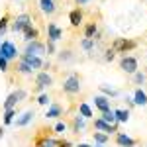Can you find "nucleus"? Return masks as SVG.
<instances>
[{
  "label": "nucleus",
  "instance_id": "nucleus-1",
  "mask_svg": "<svg viewBox=\"0 0 147 147\" xmlns=\"http://www.w3.org/2000/svg\"><path fill=\"white\" fill-rule=\"evenodd\" d=\"M137 47V41L136 39H127V37H116L112 43V49L116 53H129V51H134Z\"/></svg>",
  "mask_w": 147,
  "mask_h": 147
},
{
  "label": "nucleus",
  "instance_id": "nucleus-2",
  "mask_svg": "<svg viewBox=\"0 0 147 147\" xmlns=\"http://www.w3.org/2000/svg\"><path fill=\"white\" fill-rule=\"evenodd\" d=\"M34 145L35 147H71V143L67 139H55L53 136H49V137H35Z\"/></svg>",
  "mask_w": 147,
  "mask_h": 147
},
{
  "label": "nucleus",
  "instance_id": "nucleus-3",
  "mask_svg": "<svg viewBox=\"0 0 147 147\" xmlns=\"http://www.w3.org/2000/svg\"><path fill=\"white\" fill-rule=\"evenodd\" d=\"M80 80H82V79H80L79 75H71V77H67L65 82H63V92L69 94V96L79 94V92H80Z\"/></svg>",
  "mask_w": 147,
  "mask_h": 147
},
{
  "label": "nucleus",
  "instance_id": "nucleus-4",
  "mask_svg": "<svg viewBox=\"0 0 147 147\" xmlns=\"http://www.w3.org/2000/svg\"><path fill=\"white\" fill-rule=\"evenodd\" d=\"M32 16L28 14V12H24V14H20V16H16V20L12 22V32L14 34H22L24 30L28 28V26H32Z\"/></svg>",
  "mask_w": 147,
  "mask_h": 147
},
{
  "label": "nucleus",
  "instance_id": "nucleus-5",
  "mask_svg": "<svg viewBox=\"0 0 147 147\" xmlns=\"http://www.w3.org/2000/svg\"><path fill=\"white\" fill-rule=\"evenodd\" d=\"M51 84H53V79H51V75L47 71H39L35 75V92L45 90L47 86H51Z\"/></svg>",
  "mask_w": 147,
  "mask_h": 147
},
{
  "label": "nucleus",
  "instance_id": "nucleus-6",
  "mask_svg": "<svg viewBox=\"0 0 147 147\" xmlns=\"http://www.w3.org/2000/svg\"><path fill=\"white\" fill-rule=\"evenodd\" d=\"M43 53H45V43H43V41L35 39V41H28V43H26L24 55H37V57H41Z\"/></svg>",
  "mask_w": 147,
  "mask_h": 147
},
{
  "label": "nucleus",
  "instance_id": "nucleus-7",
  "mask_svg": "<svg viewBox=\"0 0 147 147\" xmlns=\"http://www.w3.org/2000/svg\"><path fill=\"white\" fill-rule=\"evenodd\" d=\"M120 69L127 75H136L137 73V59L131 55H124L120 59Z\"/></svg>",
  "mask_w": 147,
  "mask_h": 147
},
{
  "label": "nucleus",
  "instance_id": "nucleus-8",
  "mask_svg": "<svg viewBox=\"0 0 147 147\" xmlns=\"http://www.w3.org/2000/svg\"><path fill=\"white\" fill-rule=\"evenodd\" d=\"M0 53L6 57L8 61H14L16 57H20V53H18V47L14 45L12 41H2V45H0Z\"/></svg>",
  "mask_w": 147,
  "mask_h": 147
},
{
  "label": "nucleus",
  "instance_id": "nucleus-9",
  "mask_svg": "<svg viewBox=\"0 0 147 147\" xmlns=\"http://www.w3.org/2000/svg\"><path fill=\"white\" fill-rule=\"evenodd\" d=\"M94 129H96V131H104V134H108V136H110V134H118V125L116 124H106L102 118H96V120H94Z\"/></svg>",
  "mask_w": 147,
  "mask_h": 147
},
{
  "label": "nucleus",
  "instance_id": "nucleus-10",
  "mask_svg": "<svg viewBox=\"0 0 147 147\" xmlns=\"http://www.w3.org/2000/svg\"><path fill=\"white\" fill-rule=\"evenodd\" d=\"M63 37V30L57 26V24H47V41H51V43H55Z\"/></svg>",
  "mask_w": 147,
  "mask_h": 147
},
{
  "label": "nucleus",
  "instance_id": "nucleus-11",
  "mask_svg": "<svg viewBox=\"0 0 147 147\" xmlns=\"http://www.w3.org/2000/svg\"><path fill=\"white\" fill-rule=\"evenodd\" d=\"M20 59H22L24 63H28V65L34 69V71L41 69V67H43V63H45L41 57H37V55H24V53H22V55H20Z\"/></svg>",
  "mask_w": 147,
  "mask_h": 147
},
{
  "label": "nucleus",
  "instance_id": "nucleus-12",
  "mask_svg": "<svg viewBox=\"0 0 147 147\" xmlns=\"http://www.w3.org/2000/svg\"><path fill=\"white\" fill-rule=\"evenodd\" d=\"M39 10L43 12L45 16H53V14L57 12L55 0H39Z\"/></svg>",
  "mask_w": 147,
  "mask_h": 147
},
{
  "label": "nucleus",
  "instance_id": "nucleus-13",
  "mask_svg": "<svg viewBox=\"0 0 147 147\" xmlns=\"http://www.w3.org/2000/svg\"><path fill=\"white\" fill-rule=\"evenodd\" d=\"M116 143H118L120 147H136L137 145L136 139H131V137L125 136V134H120V131L116 134Z\"/></svg>",
  "mask_w": 147,
  "mask_h": 147
},
{
  "label": "nucleus",
  "instance_id": "nucleus-14",
  "mask_svg": "<svg viewBox=\"0 0 147 147\" xmlns=\"http://www.w3.org/2000/svg\"><path fill=\"white\" fill-rule=\"evenodd\" d=\"M34 116H35L34 110H26V112H24L20 118H16V122H14V124H16V127H26V125L34 120Z\"/></svg>",
  "mask_w": 147,
  "mask_h": 147
},
{
  "label": "nucleus",
  "instance_id": "nucleus-15",
  "mask_svg": "<svg viewBox=\"0 0 147 147\" xmlns=\"http://www.w3.org/2000/svg\"><path fill=\"white\" fill-rule=\"evenodd\" d=\"M69 22L73 28H79L80 24H82V10L80 8H75V10L69 12Z\"/></svg>",
  "mask_w": 147,
  "mask_h": 147
},
{
  "label": "nucleus",
  "instance_id": "nucleus-16",
  "mask_svg": "<svg viewBox=\"0 0 147 147\" xmlns=\"http://www.w3.org/2000/svg\"><path fill=\"white\" fill-rule=\"evenodd\" d=\"M22 34H24V41H26V43H28V41H35V39L39 37V32H37V28H35L34 24H32V26H28Z\"/></svg>",
  "mask_w": 147,
  "mask_h": 147
},
{
  "label": "nucleus",
  "instance_id": "nucleus-17",
  "mask_svg": "<svg viewBox=\"0 0 147 147\" xmlns=\"http://www.w3.org/2000/svg\"><path fill=\"white\" fill-rule=\"evenodd\" d=\"M94 106L100 110V112H106V110H110V98H106V96H94Z\"/></svg>",
  "mask_w": 147,
  "mask_h": 147
},
{
  "label": "nucleus",
  "instance_id": "nucleus-18",
  "mask_svg": "<svg viewBox=\"0 0 147 147\" xmlns=\"http://www.w3.org/2000/svg\"><path fill=\"white\" fill-rule=\"evenodd\" d=\"M114 116H116V122H120V124H125L127 120H129V110L127 108H118V110H114Z\"/></svg>",
  "mask_w": 147,
  "mask_h": 147
},
{
  "label": "nucleus",
  "instance_id": "nucleus-19",
  "mask_svg": "<svg viewBox=\"0 0 147 147\" xmlns=\"http://www.w3.org/2000/svg\"><path fill=\"white\" fill-rule=\"evenodd\" d=\"M131 100H134V104H137V106H145V104H147V94H145V90L137 88Z\"/></svg>",
  "mask_w": 147,
  "mask_h": 147
},
{
  "label": "nucleus",
  "instance_id": "nucleus-20",
  "mask_svg": "<svg viewBox=\"0 0 147 147\" xmlns=\"http://www.w3.org/2000/svg\"><path fill=\"white\" fill-rule=\"evenodd\" d=\"M63 116V108L59 106V104H53V106H49L45 112V118H61Z\"/></svg>",
  "mask_w": 147,
  "mask_h": 147
},
{
  "label": "nucleus",
  "instance_id": "nucleus-21",
  "mask_svg": "<svg viewBox=\"0 0 147 147\" xmlns=\"http://www.w3.org/2000/svg\"><path fill=\"white\" fill-rule=\"evenodd\" d=\"M92 139L96 141V145H106L108 139H110V136L104 134V131H94V134H92Z\"/></svg>",
  "mask_w": 147,
  "mask_h": 147
},
{
  "label": "nucleus",
  "instance_id": "nucleus-22",
  "mask_svg": "<svg viewBox=\"0 0 147 147\" xmlns=\"http://www.w3.org/2000/svg\"><path fill=\"white\" fill-rule=\"evenodd\" d=\"M82 129H84V118L82 116H75L73 118V131L75 134H80Z\"/></svg>",
  "mask_w": 147,
  "mask_h": 147
},
{
  "label": "nucleus",
  "instance_id": "nucleus-23",
  "mask_svg": "<svg viewBox=\"0 0 147 147\" xmlns=\"http://www.w3.org/2000/svg\"><path fill=\"white\" fill-rule=\"evenodd\" d=\"M79 116H82L84 120L92 118V110H90V106H88L86 102H80L79 104Z\"/></svg>",
  "mask_w": 147,
  "mask_h": 147
},
{
  "label": "nucleus",
  "instance_id": "nucleus-24",
  "mask_svg": "<svg viewBox=\"0 0 147 147\" xmlns=\"http://www.w3.org/2000/svg\"><path fill=\"white\" fill-rule=\"evenodd\" d=\"M96 32H98V26H96V22L86 24V28H84V37H88V39H94Z\"/></svg>",
  "mask_w": 147,
  "mask_h": 147
},
{
  "label": "nucleus",
  "instance_id": "nucleus-25",
  "mask_svg": "<svg viewBox=\"0 0 147 147\" xmlns=\"http://www.w3.org/2000/svg\"><path fill=\"white\" fill-rule=\"evenodd\" d=\"M18 104V98H16V92H10L8 94V98L4 100V110H12L14 106Z\"/></svg>",
  "mask_w": 147,
  "mask_h": 147
},
{
  "label": "nucleus",
  "instance_id": "nucleus-26",
  "mask_svg": "<svg viewBox=\"0 0 147 147\" xmlns=\"http://www.w3.org/2000/svg\"><path fill=\"white\" fill-rule=\"evenodd\" d=\"M18 73H20V75H32V73H34V69L20 59V63H18Z\"/></svg>",
  "mask_w": 147,
  "mask_h": 147
},
{
  "label": "nucleus",
  "instance_id": "nucleus-27",
  "mask_svg": "<svg viewBox=\"0 0 147 147\" xmlns=\"http://www.w3.org/2000/svg\"><path fill=\"white\" fill-rule=\"evenodd\" d=\"M100 118L106 122V124H116V116H114V110H112V108H110V110H106V112H102Z\"/></svg>",
  "mask_w": 147,
  "mask_h": 147
},
{
  "label": "nucleus",
  "instance_id": "nucleus-28",
  "mask_svg": "<svg viewBox=\"0 0 147 147\" xmlns=\"http://www.w3.org/2000/svg\"><path fill=\"white\" fill-rule=\"evenodd\" d=\"M100 92L106 96V98H110V96H118V90L116 88H110V86H106V84H100Z\"/></svg>",
  "mask_w": 147,
  "mask_h": 147
},
{
  "label": "nucleus",
  "instance_id": "nucleus-29",
  "mask_svg": "<svg viewBox=\"0 0 147 147\" xmlns=\"http://www.w3.org/2000/svg\"><path fill=\"white\" fill-rule=\"evenodd\" d=\"M14 116H16V110L12 108V110H4V124L10 125L14 124Z\"/></svg>",
  "mask_w": 147,
  "mask_h": 147
},
{
  "label": "nucleus",
  "instance_id": "nucleus-30",
  "mask_svg": "<svg viewBox=\"0 0 147 147\" xmlns=\"http://www.w3.org/2000/svg\"><path fill=\"white\" fill-rule=\"evenodd\" d=\"M80 47H82L84 51H92V49H94V39H88V37H84V39L80 41Z\"/></svg>",
  "mask_w": 147,
  "mask_h": 147
},
{
  "label": "nucleus",
  "instance_id": "nucleus-31",
  "mask_svg": "<svg viewBox=\"0 0 147 147\" xmlns=\"http://www.w3.org/2000/svg\"><path fill=\"white\" fill-rule=\"evenodd\" d=\"M8 22H10V16H8V14H4V16L0 18V35L6 32V28H8Z\"/></svg>",
  "mask_w": 147,
  "mask_h": 147
},
{
  "label": "nucleus",
  "instance_id": "nucleus-32",
  "mask_svg": "<svg viewBox=\"0 0 147 147\" xmlns=\"http://www.w3.org/2000/svg\"><path fill=\"white\" fill-rule=\"evenodd\" d=\"M65 131H67V124L65 122H57L53 125V134H65Z\"/></svg>",
  "mask_w": 147,
  "mask_h": 147
},
{
  "label": "nucleus",
  "instance_id": "nucleus-33",
  "mask_svg": "<svg viewBox=\"0 0 147 147\" xmlns=\"http://www.w3.org/2000/svg\"><path fill=\"white\" fill-rule=\"evenodd\" d=\"M0 71H2V73H6V71H8V59L2 55V53H0Z\"/></svg>",
  "mask_w": 147,
  "mask_h": 147
},
{
  "label": "nucleus",
  "instance_id": "nucleus-34",
  "mask_svg": "<svg viewBox=\"0 0 147 147\" xmlns=\"http://www.w3.org/2000/svg\"><path fill=\"white\" fill-rule=\"evenodd\" d=\"M134 80H136L137 84H143V82H145V75H143V73H139V71H137L136 75H134Z\"/></svg>",
  "mask_w": 147,
  "mask_h": 147
},
{
  "label": "nucleus",
  "instance_id": "nucleus-35",
  "mask_svg": "<svg viewBox=\"0 0 147 147\" xmlns=\"http://www.w3.org/2000/svg\"><path fill=\"white\" fill-rule=\"evenodd\" d=\"M104 59H106V61H108V63H110V61H114V59H116V51H114L112 47H110V49H108V51H106V55H104Z\"/></svg>",
  "mask_w": 147,
  "mask_h": 147
},
{
  "label": "nucleus",
  "instance_id": "nucleus-36",
  "mask_svg": "<svg viewBox=\"0 0 147 147\" xmlns=\"http://www.w3.org/2000/svg\"><path fill=\"white\" fill-rule=\"evenodd\" d=\"M37 104H39V106H47V104H49V96H47V94H41V96L37 98Z\"/></svg>",
  "mask_w": 147,
  "mask_h": 147
},
{
  "label": "nucleus",
  "instance_id": "nucleus-37",
  "mask_svg": "<svg viewBox=\"0 0 147 147\" xmlns=\"http://www.w3.org/2000/svg\"><path fill=\"white\" fill-rule=\"evenodd\" d=\"M53 51H55V43L47 41V43H45V53H47V55H53Z\"/></svg>",
  "mask_w": 147,
  "mask_h": 147
},
{
  "label": "nucleus",
  "instance_id": "nucleus-38",
  "mask_svg": "<svg viewBox=\"0 0 147 147\" xmlns=\"http://www.w3.org/2000/svg\"><path fill=\"white\" fill-rule=\"evenodd\" d=\"M26 96H28V92H26V90H16V98H18V102L24 100Z\"/></svg>",
  "mask_w": 147,
  "mask_h": 147
},
{
  "label": "nucleus",
  "instance_id": "nucleus-39",
  "mask_svg": "<svg viewBox=\"0 0 147 147\" xmlns=\"http://www.w3.org/2000/svg\"><path fill=\"white\" fill-rule=\"evenodd\" d=\"M69 53H71V51H61V61H67V59H71V55H69Z\"/></svg>",
  "mask_w": 147,
  "mask_h": 147
},
{
  "label": "nucleus",
  "instance_id": "nucleus-40",
  "mask_svg": "<svg viewBox=\"0 0 147 147\" xmlns=\"http://www.w3.org/2000/svg\"><path fill=\"white\" fill-rule=\"evenodd\" d=\"M88 2H90V0H77V4H79V6H84V4H88Z\"/></svg>",
  "mask_w": 147,
  "mask_h": 147
},
{
  "label": "nucleus",
  "instance_id": "nucleus-41",
  "mask_svg": "<svg viewBox=\"0 0 147 147\" xmlns=\"http://www.w3.org/2000/svg\"><path fill=\"white\" fill-rule=\"evenodd\" d=\"M77 147H92V145H88V143H79Z\"/></svg>",
  "mask_w": 147,
  "mask_h": 147
},
{
  "label": "nucleus",
  "instance_id": "nucleus-42",
  "mask_svg": "<svg viewBox=\"0 0 147 147\" xmlns=\"http://www.w3.org/2000/svg\"><path fill=\"white\" fill-rule=\"evenodd\" d=\"M0 137H4V127H0Z\"/></svg>",
  "mask_w": 147,
  "mask_h": 147
},
{
  "label": "nucleus",
  "instance_id": "nucleus-43",
  "mask_svg": "<svg viewBox=\"0 0 147 147\" xmlns=\"http://www.w3.org/2000/svg\"><path fill=\"white\" fill-rule=\"evenodd\" d=\"M96 147H104V145H96Z\"/></svg>",
  "mask_w": 147,
  "mask_h": 147
},
{
  "label": "nucleus",
  "instance_id": "nucleus-44",
  "mask_svg": "<svg viewBox=\"0 0 147 147\" xmlns=\"http://www.w3.org/2000/svg\"><path fill=\"white\" fill-rule=\"evenodd\" d=\"M12 2H16V0H12Z\"/></svg>",
  "mask_w": 147,
  "mask_h": 147
},
{
  "label": "nucleus",
  "instance_id": "nucleus-45",
  "mask_svg": "<svg viewBox=\"0 0 147 147\" xmlns=\"http://www.w3.org/2000/svg\"><path fill=\"white\" fill-rule=\"evenodd\" d=\"M145 73H147V69H145Z\"/></svg>",
  "mask_w": 147,
  "mask_h": 147
},
{
  "label": "nucleus",
  "instance_id": "nucleus-46",
  "mask_svg": "<svg viewBox=\"0 0 147 147\" xmlns=\"http://www.w3.org/2000/svg\"><path fill=\"white\" fill-rule=\"evenodd\" d=\"M0 45H2V43H0Z\"/></svg>",
  "mask_w": 147,
  "mask_h": 147
}]
</instances>
